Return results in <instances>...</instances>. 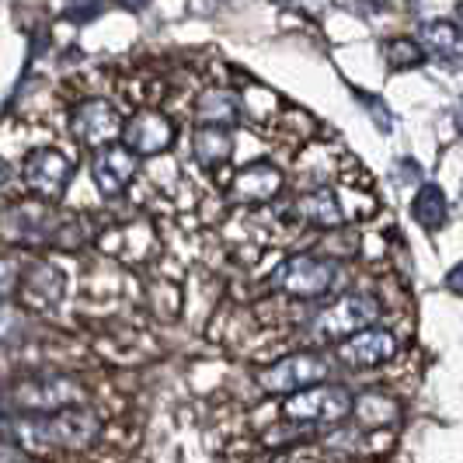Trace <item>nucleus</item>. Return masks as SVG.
<instances>
[{
  "label": "nucleus",
  "instance_id": "obj_6",
  "mask_svg": "<svg viewBox=\"0 0 463 463\" xmlns=\"http://www.w3.org/2000/svg\"><path fill=\"white\" fill-rule=\"evenodd\" d=\"M327 373H331V363H327L325 355H317V352H293V355L279 359L272 366L258 370V387L265 394L289 397L297 394V391H307V387L327 380Z\"/></svg>",
  "mask_w": 463,
  "mask_h": 463
},
{
  "label": "nucleus",
  "instance_id": "obj_17",
  "mask_svg": "<svg viewBox=\"0 0 463 463\" xmlns=\"http://www.w3.org/2000/svg\"><path fill=\"white\" fill-rule=\"evenodd\" d=\"M297 216L314 223V227H325V231H335L345 223V213H342V203L335 195V188H314L297 199Z\"/></svg>",
  "mask_w": 463,
  "mask_h": 463
},
{
  "label": "nucleus",
  "instance_id": "obj_4",
  "mask_svg": "<svg viewBox=\"0 0 463 463\" xmlns=\"http://www.w3.org/2000/svg\"><path fill=\"white\" fill-rule=\"evenodd\" d=\"M338 282V261L317 255H293L286 258L272 272V286L286 297H297V300H317L327 297Z\"/></svg>",
  "mask_w": 463,
  "mask_h": 463
},
{
  "label": "nucleus",
  "instance_id": "obj_3",
  "mask_svg": "<svg viewBox=\"0 0 463 463\" xmlns=\"http://www.w3.org/2000/svg\"><path fill=\"white\" fill-rule=\"evenodd\" d=\"M355 415V397L338 383H314L282 401V418L303 429H335Z\"/></svg>",
  "mask_w": 463,
  "mask_h": 463
},
{
  "label": "nucleus",
  "instance_id": "obj_22",
  "mask_svg": "<svg viewBox=\"0 0 463 463\" xmlns=\"http://www.w3.org/2000/svg\"><path fill=\"white\" fill-rule=\"evenodd\" d=\"M355 415H359V421H363V425H370V429H380V425L394 421L397 404L387 394H366L363 401H359V404H355Z\"/></svg>",
  "mask_w": 463,
  "mask_h": 463
},
{
  "label": "nucleus",
  "instance_id": "obj_13",
  "mask_svg": "<svg viewBox=\"0 0 463 463\" xmlns=\"http://www.w3.org/2000/svg\"><path fill=\"white\" fill-rule=\"evenodd\" d=\"M394 352H397L394 331H383V327H363L359 335L338 342V359H342L345 366H352V370L383 366L387 359H394Z\"/></svg>",
  "mask_w": 463,
  "mask_h": 463
},
{
  "label": "nucleus",
  "instance_id": "obj_14",
  "mask_svg": "<svg viewBox=\"0 0 463 463\" xmlns=\"http://www.w3.org/2000/svg\"><path fill=\"white\" fill-rule=\"evenodd\" d=\"M282 192V171L272 161H255L231 178V199L241 206H265Z\"/></svg>",
  "mask_w": 463,
  "mask_h": 463
},
{
  "label": "nucleus",
  "instance_id": "obj_8",
  "mask_svg": "<svg viewBox=\"0 0 463 463\" xmlns=\"http://www.w3.org/2000/svg\"><path fill=\"white\" fill-rule=\"evenodd\" d=\"M70 175H73L70 157L60 154V150H52V146L32 150L22 164V182L28 185V192L39 195V199H49V203H56L67 192Z\"/></svg>",
  "mask_w": 463,
  "mask_h": 463
},
{
  "label": "nucleus",
  "instance_id": "obj_16",
  "mask_svg": "<svg viewBox=\"0 0 463 463\" xmlns=\"http://www.w3.org/2000/svg\"><path fill=\"white\" fill-rule=\"evenodd\" d=\"M418 43L432 60H439L446 67H463V24L449 18H432L418 28Z\"/></svg>",
  "mask_w": 463,
  "mask_h": 463
},
{
  "label": "nucleus",
  "instance_id": "obj_10",
  "mask_svg": "<svg viewBox=\"0 0 463 463\" xmlns=\"http://www.w3.org/2000/svg\"><path fill=\"white\" fill-rule=\"evenodd\" d=\"M137 171H139V154L133 146H126L122 139L101 146V150H94L91 175H94V185H98V192H101L105 199L122 195L126 188L133 185Z\"/></svg>",
  "mask_w": 463,
  "mask_h": 463
},
{
  "label": "nucleus",
  "instance_id": "obj_5",
  "mask_svg": "<svg viewBox=\"0 0 463 463\" xmlns=\"http://www.w3.org/2000/svg\"><path fill=\"white\" fill-rule=\"evenodd\" d=\"M376 321H380V303L373 297H363V293H348L314 317V335L321 342L338 345L352 335H359L363 327H373Z\"/></svg>",
  "mask_w": 463,
  "mask_h": 463
},
{
  "label": "nucleus",
  "instance_id": "obj_7",
  "mask_svg": "<svg viewBox=\"0 0 463 463\" xmlns=\"http://www.w3.org/2000/svg\"><path fill=\"white\" fill-rule=\"evenodd\" d=\"M49 199H39L35 203H22V206H11L7 216H4V244L14 248H52V237H56V227H60V216L46 206Z\"/></svg>",
  "mask_w": 463,
  "mask_h": 463
},
{
  "label": "nucleus",
  "instance_id": "obj_18",
  "mask_svg": "<svg viewBox=\"0 0 463 463\" xmlns=\"http://www.w3.org/2000/svg\"><path fill=\"white\" fill-rule=\"evenodd\" d=\"M195 122L199 126H233V122H241V98L227 88H209L195 98Z\"/></svg>",
  "mask_w": 463,
  "mask_h": 463
},
{
  "label": "nucleus",
  "instance_id": "obj_20",
  "mask_svg": "<svg viewBox=\"0 0 463 463\" xmlns=\"http://www.w3.org/2000/svg\"><path fill=\"white\" fill-rule=\"evenodd\" d=\"M411 216L421 231L436 233L446 227L449 220V203H446V192L439 185H421L415 192V203H411Z\"/></svg>",
  "mask_w": 463,
  "mask_h": 463
},
{
  "label": "nucleus",
  "instance_id": "obj_21",
  "mask_svg": "<svg viewBox=\"0 0 463 463\" xmlns=\"http://www.w3.org/2000/svg\"><path fill=\"white\" fill-rule=\"evenodd\" d=\"M425 60H429V52L415 39H391V43H383V63H387V70H394V73L421 67Z\"/></svg>",
  "mask_w": 463,
  "mask_h": 463
},
{
  "label": "nucleus",
  "instance_id": "obj_25",
  "mask_svg": "<svg viewBox=\"0 0 463 463\" xmlns=\"http://www.w3.org/2000/svg\"><path fill=\"white\" fill-rule=\"evenodd\" d=\"M342 7H352L359 14H373V11H383V0H338Z\"/></svg>",
  "mask_w": 463,
  "mask_h": 463
},
{
  "label": "nucleus",
  "instance_id": "obj_2",
  "mask_svg": "<svg viewBox=\"0 0 463 463\" xmlns=\"http://www.w3.org/2000/svg\"><path fill=\"white\" fill-rule=\"evenodd\" d=\"M84 401H88L84 383L67 373H32V376L14 380L4 394L7 411H18V415H46V411H60V408L84 404Z\"/></svg>",
  "mask_w": 463,
  "mask_h": 463
},
{
  "label": "nucleus",
  "instance_id": "obj_27",
  "mask_svg": "<svg viewBox=\"0 0 463 463\" xmlns=\"http://www.w3.org/2000/svg\"><path fill=\"white\" fill-rule=\"evenodd\" d=\"M122 11H143V7H150V0H116Z\"/></svg>",
  "mask_w": 463,
  "mask_h": 463
},
{
  "label": "nucleus",
  "instance_id": "obj_26",
  "mask_svg": "<svg viewBox=\"0 0 463 463\" xmlns=\"http://www.w3.org/2000/svg\"><path fill=\"white\" fill-rule=\"evenodd\" d=\"M446 289H449V293H457V297H463V261L446 272Z\"/></svg>",
  "mask_w": 463,
  "mask_h": 463
},
{
  "label": "nucleus",
  "instance_id": "obj_9",
  "mask_svg": "<svg viewBox=\"0 0 463 463\" xmlns=\"http://www.w3.org/2000/svg\"><path fill=\"white\" fill-rule=\"evenodd\" d=\"M70 126H73V137L80 139V146H88V150H101L109 143H118L122 133H126V122L118 116V109L109 105V101H101V98L80 101L73 109Z\"/></svg>",
  "mask_w": 463,
  "mask_h": 463
},
{
  "label": "nucleus",
  "instance_id": "obj_19",
  "mask_svg": "<svg viewBox=\"0 0 463 463\" xmlns=\"http://www.w3.org/2000/svg\"><path fill=\"white\" fill-rule=\"evenodd\" d=\"M231 154H233L231 126H203V129H195V137H192V157H195V164L220 167V164L231 161Z\"/></svg>",
  "mask_w": 463,
  "mask_h": 463
},
{
  "label": "nucleus",
  "instance_id": "obj_24",
  "mask_svg": "<svg viewBox=\"0 0 463 463\" xmlns=\"http://www.w3.org/2000/svg\"><path fill=\"white\" fill-rule=\"evenodd\" d=\"M101 11H105V0H70L67 7H63V18H67L70 24H88V22H94Z\"/></svg>",
  "mask_w": 463,
  "mask_h": 463
},
{
  "label": "nucleus",
  "instance_id": "obj_1",
  "mask_svg": "<svg viewBox=\"0 0 463 463\" xmlns=\"http://www.w3.org/2000/svg\"><path fill=\"white\" fill-rule=\"evenodd\" d=\"M4 432L11 442H22L24 449H39V453H46V449H88L101 436V418L80 404L46 411V415L7 411Z\"/></svg>",
  "mask_w": 463,
  "mask_h": 463
},
{
  "label": "nucleus",
  "instance_id": "obj_15",
  "mask_svg": "<svg viewBox=\"0 0 463 463\" xmlns=\"http://www.w3.org/2000/svg\"><path fill=\"white\" fill-rule=\"evenodd\" d=\"M175 122L164 116V112H137V116L126 122V133L122 143L133 146L139 157H157L164 150L175 146Z\"/></svg>",
  "mask_w": 463,
  "mask_h": 463
},
{
  "label": "nucleus",
  "instance_id": "obj_12",
  "mask_svg": "<svg viewBox=\"0 0 463 463\" xmlns=\"http://www.w3.org/2000/svg\"><path fill=\"white\" fill-rule=\"evenodd\" d=\"M63 289H67V279L56 265L49 261H32L22 265V276H18V303L24 310H35V314H49L56 303L63 300Z\"/></svg>",
  "mask_w": 463,
  "mask_h": 463
},
{
  "label": "nucleus",
  "instance_id": "obj_23",
  "mask_svg": "<svg viewBox=\"0 0 463 463\" xmlns=\"http://www.w3.org/2000/svg\"><path fill=\"white\" fill-rule=\"evenodd\" d=\"M91 237L84 216H60V227H56V237H52V248L60 251H77L84 241Z\"/></svg>",
  "mask_w": 463,
  "mask_h": 463
},
{
  "label": "nucleus",
  "instance_id": "obj_11",
  "mask_svg": "<svg viewBox=\"0 0 463 463\" xmlns=\"http://www.w3.org/2000/svg\"><path fill=\"white\" fill-rule=\"evenodd\" d=\"M98 244H101L105 255L118 258V261H126V265H139V261H146V258L154 255V248H157V231H154L150 220L137 216V220L112 223L109 231L98 237Z\"/></svg>",
  "mask_w": 463,
  "mask_h": 463
}]
</instances>
